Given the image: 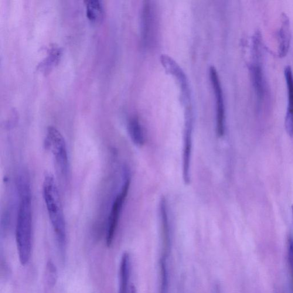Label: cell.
<instances>
[{
  "mask_svg": "<svg viewBox=\"0 0 293 293\" xmlns=\"http://www.w3.org/2000/svg\"><path fill=\"white\" fill-rule=\"evenodd\" d=\"M19 206L16 226V240L20 263H28L32 253V203L29 179L25 173L17 181Z\"/></svg>",
  "mask_w": 293,
  "mask_h": 293,
  "instance_id": "1",
  "label": "cell"
},
{
  "mask_svg": "<svg viewBox=\"0 0 293 293\" xmlns=\"http://www.w3.org/2000/svg\"><path fill=\"white\" fill-rule=\"evenodd\" d=\"M43 194L61 256L64 258L67 242L66 223L59 189L52 175L47 174L44 178Z\"/></svg>",
  "mask_w": 293,
  "mask_h": 293,
  "instance_id": "2",
  "label": "cell"
},
{
  "mask_svg": "<svg viewBox=\"0 0 293 293\" xmlns=\"http://www.w3.org/2000/svg\"><path fill=\"white\" fill-rule=\"evenodd\" d=\"M46 146L53 156L58 170L63 178L67 180L69 177L70 163L66 142L58 129L50 126L47 129Z\"/></svg>",
  "mask_w": 293,
  "mask_h": 293,
  "instance_id": "3",
  "label": "cell"
},
{
  "mask_svg": "<svg viewBox=\"0 0 293 293\" xmlns=\"http://www.w3.org/2000/svg\"><path fill=\"white\" fill-rule=\"evenodd\" d=\"M123 183L117 196H116L109 214L106 236L105 241L107 246L110 247L113 244L116 233L118 229L119 220L121 216L122 207L128 195L129 187H130V175L127 169H125L123 175Z\"/></svg>",
  "mask_w": 293,
  "mask_h": 293,
  "instance_id": "4",
  "label": "cell"
},
{
  "mask_svg": "<svg viewBox=\"0 0 293 293\" xmlns=\"http://www.w3.org/2000/svg\"><path fill=\"white\" fill-rule=\"evenodd\" d=\"M210 74L216 98L217 134L218 137L221 138L224 135V130H225V126H224L225 112H224L223 93L217 72L214 67L210 68Z\"/></svg>",
  "mask_w": 293,
  "mask_h": 293,
  "instance_id": "5",
  "label": "cell"
},
{
  "mask_svg": "<svg viewBox=\"0 0 293 293\" xmlns=\"http://www.w3.org/2000/svg\"><path fill=\"white\" fill-rule=\"evenodd\" d=\"M193 148V121L190 114L187 117L184 133L183 178L186 185L191 181L190 167Z\"/></svg>",
  "mask_w": 293,
  "mask_h": 293,
  "instance_id": "6",
  "label": "cell"
},
{
  "mask_svg": "<svg viewBox=\"0 0 293 293\" xmlns=\"http://www.w3.org/2000/svg\"><path fill=\"white\" fill-rule=\"evenodd\" d=\"M168 209L166 199L165 197H162L159 203L162 239L161 257L166 258H168L171 248V230Z\"/></svg>",
  "mask_w": 293,
  "mask_h": 293,
  "instance_id": "7",
  "label": "cell"
},
{
  "mask_svg": "<svg viewBox=\"0 0 293 293\" xmlns=\"http://www.w3.org/2000/svg\"><path fill=\"white\" fill-rule=\"evenodd\" d=\"M261 52H253V61L250 67L252 81L259 103L263 100L265 94V82L261 63Z\"/></svg>",
  "mask_w": 293,
  "mask_h": 293,
  "instance_id": "8",
  "label": "cell"
},
{
  "mask_svg": "<svg viewBox=\"0 0 293 293\" xmlns=\"http://www.w3.org/2000/svg\"><path fill=\"white\" fill-rule=\"evenodd\" d=\"M154 12L149 1H145L142 15V38L144 46H146L151 40L155 27Z\"/></svg>",
  "mask_w": 293,
  "mask_h": 293,
  "instance_id": "9",
  "label": "cell"
},
{
  "mask_svg": "<svg viewBox=\"0 0 293 293\" xmlns=\"http://www.w3.org/2000/svg\"><path fill=\"white\" fill-rule=\"evenodd\" d=\"M285 76L287 85L288 104L286 111L285 125L286 132L293 136V73L291 66L285 68Z\"/></svg>",
  "mask_w": 293,
  "mask_h": 293,
  "instance_id": "10",
  "label": "cell"
},
{
  "mask_svg": "<svg viewBox=\"0 0 293 293\" xmlns=\"http://www.w3.org/2000/svg\"><path fill=\"white\" fill-rule=\"evenodd\" d=\"M292 31L289 17L285 13L281 15V25L278 32V56L284 57L288 54L291 46Z\"/></svg>",
  "mask_w": 293,
  "mask_h": 293,
  "instance_id": "11",
  "label": "cell"
},
{
  "mask_svg": "<svg viewBox=\"0 0 293 293\" xmlns=\"http://www.w3.org/2000/svg\"><path fill=\"white\" fill-rule=\"evenodd\" d=\"M131 258L129 253L125 252L122 254L120 269H119V293H128L129 282L131 274Z\"/></svg>",
  "mask_w": 293,
  "mask_h": 293,
  "instance_id": "12",
  "label": "cell"
},
{
  "mask_svg": "<svg viewBox=\"0 0 293 293\" xmlns=\"http://www.w3.org/2000/svg\"><path fill=\"white\" fill-rule=\"evenodd\" d=\"M128 129L132 141L136 146L144 145L145 143L144 132L138 118L134 117L129 120Z\"/></svg>",
  "mask_w": 293,
  "mask_h": 293,
  "instance_id": "13",
  "label": "cell"
},
{
  "mask_svg": "<svg viewBox=\"0 0 293 293\" xmlns=\"http://www.w3.org/2000/svg\"><path fill=\"white\" fill-rule=\"evenodd\" d=\"M85 3L88 19L94 23L101 22L103 18L104 9L99 0H87Z\"/></svg>",
  "mask_w": 293,
  "mask_h": 293,
  "instance_id": "14",
  "label": "cell"
},
{
  "mask_svg": "<svg viewBox=\"0 0 293 293\" xmlns=\"http://www.w3.org/2000/svg\"><path fill=\"white\" fill-rule=\"evenodd\" d=\"M160 285L159 293H168L169 275L168 258H160L159 260Z\"/></svg>",
  "mask_w": 293,
  "mask_h": 293,
  "instance_id": "15",
  "label": "cell"
},
{
  "mask_svg": "<svg viewBox=\"0 0 293 293\" xmlns=\"http://www.w3.org/2000/svg\"><path fill=\"white\" fill-rule=\"evenodd\" d=\"M61 55V51L59 49H53L50 51L49 56L39 65V70L44 73H49L55 66Z\"/></svg>",
  "mask_w": 293,
  "mask_h": 293,
  "instance_id": "16",
  "label": "cell"
},
{
  "mask_svg": "<svg viewBox=\"0 0 293 293\" xmlns=\"http://www.w3.org/2000/svg\"><path fill=\"white\" fill-rule=\"evenodd\" d=\"M288 261L290 271H291L292 285L293 292V241H292L291 244H290L288 253Z\"/></svg>",
  "mask_w": 293,
  "mask_h": 293,
  "instance_id": "17",
  "label": "cell"
},
{
  "mask_svg": "<svg viewBox=\"0 0 293 293\" xmlns=\"http://www.w3.org/2000/svg\"><path fill=\"white\" fill-rule=\"evenodd\" d=\"M131 293H138L137 291H136L135 286H132L131 287Z\"/></svg>",
  "mask_w": 293,
  "mask_h": 293,
  "instance_id": "18",
  "label": "cell"
},
{
  "mask_svg": "<svg viewBox=\"0 0 293 293\" xmlns=\"http://www.w3.org/2000/svg\"><path fill=\"white\" fill-rule=\"evenodd\" d=\"M292 213H293V205L292 206Z\"/></svg>",
  "mask_w": 293,
  "mask_h": 293,
  "instance_id": "19",
  "label": "cell"
}]
</instances>
